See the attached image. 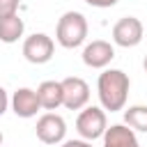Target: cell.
Masks as SVG:
<instances>
[{
	"mask_svg": "<svg viewBox=\"0 0 147 147\" xmlns=\"http://www.w3.org/2000/svg\"><path fill=\"white\" fill-rule=\"evenodd\" d=\"M145 39V25L136 16H122L113 25V41L122 48H133Z\"/></svg>",
	"mask_w": 147,
	"mask_h": 147,
	"instance_id": "obj_4",
	"label": "cell"
},
{
	"mask_svg": "<svg viewBox=\"0 0 147 147\" xmlns=\"http://www.w3.org/2000/svg\"><path fill=\"white\" fill-rule=\"evenodd\" d=\"M124 122L133 131L147 133V106H129L124 110Z\"/></svg>",
	"mask_w": 147,
	"mask_h": 147,
	"instance_id": "obj_13",
	"label": "cell"
},
{
	"mask_svg": "<svg viewBox=\"0 0 147 147\" xmlns=\"http://www.w3.org/2000/svg\"><path fill=\"white\" fill-rule=\"evenodd\" d=\"M103 147H140L136 131L126 124H113L103 133Z\"/></svg>",
	"mask_w": 147,
	"mask_h": 147,
	"instance_id": "obj_10",
	"label": "cell"
},
{
	"mask_svg": "<svg viewBox=\"0 0 147 147\" xmlns=\"http://www.w3.org/2000/svg\"><path fill=\"white\" fill-rule=\"evenodd\" d=\"M115 57V48L110 41L103 39H94L83 48V62L92 69H106Z\"/></svg>",
	"mask_w": 147,
	"mask_h": 147,
	"instance_id": "obj_8",
	"label": "cell"
},
{
	"mask_svg": "<svg viewBox=\"0 0 147 147\" xmlns=\"http://www.w3.org/2000/svg\"><path fill=\"white\" fill-rule=\"evenodd\" d=\"M62 147H92V142H90V140H83V138H80V140H67V142H64Z\"/></svg>",
	"mask_w": 147,
	"mask_h": 147,
	"instance_id": "obj_17",
	"label": "cell"
},
{
	"mask_svg": "<svg viewBox=\"0 0 147 147\" xmlns=\"http://www.w3.org/2000/svg\"><path fill=\"white\" fill-rule=\"evenodd\" d=\"M18 5H21V0H0V16L16 14L18 11Z\"/></svg>",
	"mask_w": 147,
	"mask_h": 147,
	"instance_id": "obj_14",
	"label": "cell"
},
{
	"mask_svg": "<svg viewBox=\"0 0 147 147\" xmlns=\"http://www.w3.org/2000/svg\"><path fill=\"white\" fill-rule=\"evenodd\" d=\"M129 87L131 80L122 69H106L103 74H99L96 80V94L101 101L103 110L117 113L126 106V96H129Z\"/></svg>",
	"mask_w": 147,
	"mask_h": 147,
	"instance_id": "obj_1",
	"label": "cell"
},
{
	"mask_svg": "<svg viewBox=\"0 0 147 147\" xmlns=\"http://www.w3.org/2000/svg\"><path fill=\"white\" fill-rule=\"evenodd\" d=\"M55 39L62 48H78L87 39V18L80 11H64L57 21Z\"/></svg>",
	"mask_w": 147,
	"mask_h": 147,
	"instance_id": "obj_2",
	"label": "cell"
},
{
	"mask_svg": "<svg viewBox=\"0 0 147 147\" xmlns=\"http://www.w3.org/2000/svg\"><path fill=\"white\" fill-rule=\"evenodd\" d=\"M90 7H99V9H108V7H115L119 0H85Z\"/></svg>",
	"mask_w": 147,
	"mask_h": 147,
	"instance_id": "obj_15",
	"label": "cell"
},
{
	"mask_svg": "<svg viewBox=\"0 0 147 147\" xmlns=\"http://www.w3.org/2000/svg\"><path fill=\"white\" fill-rule=\"evenodd\" d=\"M108 129V119H106V113L103 108L99 106H85L80 108L78 117H76V131L83 140H96V138H103Z\"/></svg>",
	"mask_w": 147,
	"mask_h": 147,
	"instance_id": "obj_3",
	"label": "cell"
},
{
	"mask_svg": "<svg viewBox=\"0 0 147 147\" xmlns=\"http://www.w3.org/2000/svg\"><path fill=\"white\" fill-rule=\"evenodd\" d=\"M0 145H2V133H0Z\"/></svg>",
	"mask_w": 147,
	"mask_h": 147,
	"instance_id": "obj_19",
	"label": "cell"
},
{
	"mask_svg": "<svg viewBox=\"0 0 147 147\" xmlns=\"http://www.w3.org/2000/svg\"><path fill=\"white\" fill-rule=\"evenodd\" d=\"M37 138L44 142V145H57L64 140L67 136V122L64 117H60L57 113H46L37 119Z\"/></svg>",
	"mask_w": 147,
	"mask_h": 147,
	"instance_id": "obj_7",
	"label": "cell"
},
{
	"mask_svg": "<svg viewBox=\"0 0 147 147\" xmlns=\"http://www.w3.org/2000/svg\"><path fill=\"white\" fill-rule=\"evenodd\" d=\"M142 69H145V74H147V55H145V60H142Z\"/></svg>",
	"mask_w": 147,
	"mask_h": 147,
	"instance_id": "obj_18",
	"label": "cell"
},
{
	"mask_svg": "<svg viewBox=\"0 0 147 147\" xmlns=\"http://www.w3.org/2000/svg\"><path fill=\"white\" fill-rule=\"evenodd\" d=\"M37 96L44 110H55L62 106V83L60 80H44L37 87Z\"/></svg>",
	"mask_w": 147,
	"mask_h": 147,
	"instance_id": "obj_11",
	"label": "cell"
},
{
	"mask_svg": "<svg viewBox=\"0 0 147 147\" xmlns=\"http://www.w3.org/2000/svg\"><path fill=\"white\" fill-rule=\"evenodd\" d=\"M25 23L18 14H9V16H0V41L2 44H16L23 37Z\"/></svg>",
	"mask_w": 147,
	"mask_h": 147,
	"instance_id": "obj_12",
	"label": "cell"
},
{
	"mask_svg": "<svg viewBox=\"0 0 147 147\" xmlns=\"http://www.w3.org/2000/svg\"><path fill=\"white\" fill-rule=\"evenodd\" d=\"M7 106H9V96H7V90H5L2 85H0V117L5 115Z\"/></svg>",
	"mask_w": 147,
	"mask_h": 147,
	"instance_id": "obj_16",
	"label": "cell"
},
{
	"mask_svg": "<svg viewBox=\"0 0 147 147\" xmlns=\"http://www.w3.org/2000/svg\"><path fill=\"white\" fill-rule=\"evenodd\" d=\"M9 103H11V110L16 113V117H23V119H30L41 110L37 90H32V87H18Z\"/></svg>",
	"mask_w": 147,
	"mask_h": 147,
	"instance_id": "obj_9",
	"label": "cell"
},
{
	"mask_svg": "<svg viewBox=\"0 0 147 147\" xmlns=\"http://www.w3.org/2000/svg\"><path fill=\"white\" fill-rule=\"evenodd\" d=\"M53 51H55V44L44 32H34L23 41V57L30 64H46L53 57Z\"/></svg>",
	"mask_w": 147,
	"mask_h": 147,
	"instance_id": "obj_5",
	"label": "cell"
},
{
	"mask_svg": "<svg viewBox=\"0 0 147 147\" xmlns=\"http://www.w3.org/2000/svg\"><path fill=\"white\" fill-rule=\"evenodd\" d=\"M62 83V106L69 108V110H80L87 106L90 101V85L78 78V76H69Z\"/></svg>",
	"mask_w": 147,
	"mask_h": 147,
	"instance_id": "obj_6",
	"label": "cell"
}]
</instances>
